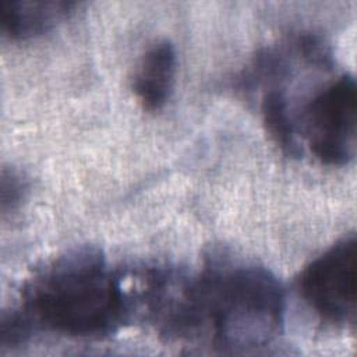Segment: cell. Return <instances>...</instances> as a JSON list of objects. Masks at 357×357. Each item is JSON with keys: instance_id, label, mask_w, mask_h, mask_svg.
Returning a JSON list of instances; mask_svg holds the SVG:
<instances>
[{"instance_id": "obj_6", "label": "cell", "mask_w": 357, "mask_h": 357, "mask_svg": "<svg viewBox=\"0 0 357 357\" xmlns=\"http://www.w3.org/2000/svg\"><path fill=\"white\" fill-rule=\"evenodd\" d=\"M71 7L70 1L0 0L1 32L11 39L40 35L63 20Z\"/></svg>"}, {"instance_id": "obj_5", "label": "cell", "mask_w": 357, "mask_h": 357, "mask_svg": "<svg viewBox=\"0 0 357 357\" xmlns=\"http://www.w3.org/2000/svg\"><path fill=\"white\" fill-rule=\"evenodd\" d=\"M176 50L170 40H155L142 54L132 78V89L144 109L165 106L174 84Z\"/></svg>"}, {"instance_id": "obj_8", "label": "cell", "mask_w": 357, "mask_h": 357, "mask_svg": "<svg viewBox=\"0 0 357 357\" xmlns=\"http://www.w3.org/2000/svg\"><path fill=\"white\" fill-rule=\"evenodd\" d=\"M24 191L25 185L21 177L15 172L4 167L1 172V212L14 211L20 205Z\"/></svg>"}, {"instance_id": "obj_3", "label": "cell", "mask_w": 357, "mask_h": 357, "mask_svg": "<svg viewBox=\"0 0 357 357\" xmlns=\"http://www.w3.org/2000/svg\"><path fill=\"white\" fill-rule=\"evenodd\" d=\"M356 81L342 74L317 92L304 109L305 137L314 156L328 166L347 165L356 155Z\"/></svg>"}, {"instance_id": "obj_2", "label": "cell", "mask_w": 357, "mask_h": 357, "mask_svg": "<svg viewBox=\"0 0 357 357\" xmlns=\"http://www.w3.org/2000/svg\"><path fill=\"white\" fill-rule=\"evenodd\" d=\"M190 298L194 329L208 322L212 342L222 351L265 347L283 326V289L261 266L213 269L191 282Z\"/></svg>"}, {"instance_id": "obj_4", "label": "cell", "mask_w": 357, "mask_h": 357, "mask_svg": "<svg viewBox=\"0 0 357 357\" xmlns=\"http://www.w3.org/2000/svg\"><path fill=\"white\" fill-rule=\"evenodd\" d=\"M300 290L326 322L349 324L356 315V236L342 237L301 273Z\"/></svg>"}, {"instance_id": "obj_7", "label": "cell", "mask_w": 357, "mask_h": 357, "mask_svg": "<svg viewBox=\"0 0 357 357\" xmlns=\"http://www.w3.org/2000/svg\"><path fill=\"white\" fill-rule=\"evenodd\" d=\"M261 113L266 131L280 149L287 155L298 156L301 148L284 92L282 89L266 91L261 102Z\"/></svg>"}, {"instance_id": "obj_1", "label": "cell", "mask_w": 357, "mask_h": 357, "mask_svg": "<svg viewBox=\"0 0 357 357\" xmlns=\"http://www.w3.org/2000/svg\"><path fill=\"white\" fill-rule=\"evenodd\" d=\"M24 314L54 332L99 337L114 331L126 311L120 280L95 247L66 252L24 290Z\"/></svg>"}]
</instances>
